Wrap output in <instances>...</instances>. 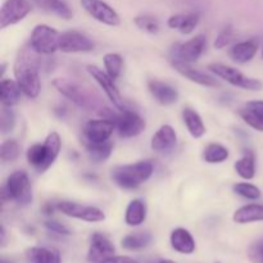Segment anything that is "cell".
Segmentation results:
<instances>
[{
  "instance_id": "4dcf8cb0",
  "label": "cell",
  "mask_w": 263,
  "mask_h": 263,
  "mask_svg": "<svg viewBox=\"0 0 263 263\" xmlns=\"http://www.w3.org/2000/svg\"><path fill=\"white\" fill-rule=\"evenodd\" d=\"M151 241V234L146 233V231H140V233H133L126 235L121 241V246L127 251H140V249L146 248Z\"/></svg>"
},
{
  "instance_id": "83f0119b",
  "label": "cell",
  "mask_w": 263,
  "mask_h": 263,
  "mask_svg": "<svg viewBox=\"0 0 263 263\" xmlns=\"http://www.w3.org/2000/svg\"><path fill=\"white\" fill-rule=\"evenodd\" d=\"M84 145L89 158L95 163H102L107 161L113 151V144L109 140L104 143H91V141L84 140Z\"/></svg>"
},
{
  "instance_id": "d6a6232c",
  "label": "cell",
  "mask_w": 263,
  "mask_h": 263,
  "mask_svg": "<svg viewBox=\"0 0 263 263\" xmlns=\"http://www.w3.org/2000/svg\"><path fill=\"white\" fill-rule=\"evenodd\" d=\"M103 63H104L105 72H107L113 80H117L118 77H120L123 67V59L120 54L107 53L104 55V58H103Z\"/></svg>"
},
{
  "instance_id": "ee69618b",
  "label": "cell",
  "mask_w": 263,
  "mask_h": 263,
  "mask_svg": "<svg viewBox=\"0 0 263 263\" xmlns=\"http://www.w3.org/2000/svg\"><path fill=\"white\" fill-rule=\"evenodd\" d=\"M2 246H5V229L4 226H2Z\"/></svg>"
},
{
  "instance_id": "e0dca14e",
  "label": "cell",
  "mask_w": 263,
  "mask_h": 263,
  "mask_svg": "<svg viewBox=\"0 0 263 263\" xmlns=\"http://www.w3.org/2000/svg\"><path fill=\"white\" fill-rule=\"evenodd\" d=\"M53 86L61 92L63 97L73 102L74 104L79 105L82 108H89L90 107V99L84 90L74 82L69 81L67 79H55L53 81Z\"/></svg>"
},
{
  "instance_id": "e575fe53",
  "label": "cell",
  "mask_w": 263,
  "mask_h": 263,
  "mask_svg": "<svg viewBox=\"0 0 263 263\" xmlns=\"http://www.w3.org/2000/svg\"><path fill=\"white\" fill-rule=\"evenodd\" d=\"M134 22L138 26V28H140L141 31H145V32L151 33V35H156L161 30V26H159L158 20L153 15L149 14H141L138 17L134 18Z\"/></svg>"
},
{
  "instance_id": "d590c367",
  "label": "cell",
  "mask_w": 263,
  "mask_h": 263,
  "mask_svg": "<svg viewBox=\"0 0 263 263\" xmlns=\"http://www.w3.org/2000/svg\"><path fill=\"white\" fill-rule=\"evenodd\" d=\"M233 189L236 194L249 200L259 199L262 194L261 189L258 186H256L253 184H249V182H238V184L234 185Z\"/></svg>"
},
{
  "instance_id": "ac0fdd59",
  "label": "cell",
  "mask_w": 263,
  "mask_h": 263,
  "mask_svg": "<svg viewBox=\"0 0 263 263\" xmlns=\"http://www.w3.org/2000/svg\"><path fill=\"white\" fill-rule=\"evenodd\" d=\"M177 135L172 126L163 125L152 136L151 148L157 153H167L176 146Z\"/></svg>"
},
{
  "instance_id": "52a82bcc",
  "label": "cell",
  "mask_w": 263,
  "mask_h": 263,
  "mask_svg": "<svg viewBox=\"0 0 263 263\" xmlns=\"http://www.w3.org/2000/svg\"><path fill=\"white\" fill-rule=\"evenodd\" d=\"M208 69L217 77L233 85V86L240 87V89L244 90H251V91H259V90L263 89L262 81L246 76L234 67L226 66V64L222 63H211L208 66Z\"/></svg>"
},
{
  "instance_id": "7bdbcfd3",
  "label": "cell",
  "mask_w": 263,
  "mask_h": 263,
  "mask_svg": "<svg viewBox=\"0 0 263 263\" xmlns=\"http://www.w3.org/2000/svg\"><path fill=\"white\" fill-rule=\"evenodd\" d=\"M104 263H138L135 259L130 258V257H125V256H118V257H112L110 259L105 261Z\"/></svg>"
},
{
  "instance_id": "ba28073f",
  "label": "cell",
  "mask_w": 263,
  "mask_h": 263,
  "mask_svg": "<svg viewBox=\"0 0 263 263\" xmlns=\"http://www.w3.org/2000/svg\"><path fill=\"white\" fill-rule=\"evenodd\" d=\"M207 49V39L204 35H197L185 43L175 44L170 50L171 62H185V63H194L202 57Z\"/></svg>"
},
{
  "instance_id": "2e32d148",
  "label": "cell",
  "mask_w": 263,
  "mask_h": 263,
  "mask_svg": "<svg viewBox=\"0 0 263 263\" xmlns=\"http://www.w3.org/2000/svg\"><path fill=\"white\" fill-rule=\"evenodd\" d=\"M172 66H174V68L176 69L180 74L186 77L190 81L200 85V86L213 87V89L221 86V84L215 79V77L211 76L207 72H203L200 71V69L194 68L190 63H185V62H172Z\"/></svg>"
},
{
  "instance_id": "ab89813d",
  "label": "cell",
  "mask_w": 263,
  "mask_h": 263,
  "mask_svg": "<svg viewBox=\"0 0 263 263\" xmlns=\"http://www.w3.org/2000/svg\"><path fill=\"white\" fill-rule=\"evenodd\" d=\"M248 257L251 262L263 263V239L252 244L248 251Z\"/></svg>"
},
{
  "instance_id": "8992f818",
  "label": "cell",
  "mask_w": 263,
  "mask_h": 263,
  "mask_svg": "<svg viewBox=\"0 0 263 263\" xmlns=\"http://www.w3.org/2000/svg\"><path fill=\"white\" fill-rule=\"evenodd\" d=\"M61 33L48 25H37L33 27L30 36V46L40 55H50L59 50Z\"/></svg>"
},
{
  "instance_id": "f6af8a7d",
  "label": "cell",
  "mask_w": 263,
  "mask_h": 263,
  "mask_svg": "<svg viewBox=\"0 0 263 263\" xmlns=\"http://www.w3.org/2000/svg\"><path fill=\"white\" fill-rule=\"evenodd\" d=\"M156 263H176V262L170 261V259H161V261H158V262H156Z\"/></svg>"
},
{
  "instance_id": "603a6c76",
  "label": "cell",
  "mask_w": 263,
  "mask_h": 263,
  "mask_svg": "<svg viewBox=\"0 0 263 263\" xmlns=\"http://www.w3.org/2000/svg\"><path fill=\"white\" fill-rule=\"evenodd\" d=\"M21 94H23L20 85L15 80L4 79L3 77L0 82V100L5 107H13L18 104L21 100Z\"/></svg>"
},
{
  "instance_id": "7402d4cb",
  "label": "cell",
  "mask_w": 263,
  "mask_h": 263,
  "mask_svg": "<svg viewBox=\"0 0 263 263\" xmlns=\"http://www.w3.org/2000/svg\"><path fill=\"white\" fill-rule=\"evenodd\" d=\"M171 247L182 254H192L195 251V240L192 234L184 228L175 229L170 236Z\"/></svg>"
},
{
  "instance_id": "b9f144b4",
  "label": "cell",
  "mask_w": 263,
  "mask_h": 263,
  "mask_svg": "<svg viewBox=\"0 0 263 263\" xmlns=\"http://www.w3.org/2000/svg\"><path fill=\"white\" fill-rule=\"evenodd\" d=\"M246 105L252 108V109H254L256 112H258L263 117V100H252V102L247 103Z\"/></svg>"
},
{
  "instance_id": "4316f807",
  "label": "cell",
  "mask_w": 263,
  "mask_h": 263,
  "mask_svg": "<svg viewBox=\"0 0 263 263\" xmlns=\"http://www.w3.org/2000/svg\"><path fill=\"white\" fill-rule=\"evenodd\" d=\"M182 120H184L185 126H186L187 131L193 138L199 139L205 134V126L203 123L202 117L193 108H184L182 109Z\"/></svg>"
},
{
  "instance_id": "60d3db41",
  "label": "cell",
  "mask_w": 263,
  "mask_h": 263,
  "mask_svg": "<svg viewBox=\"0 0 263 263\" xmlns=\"http://www.w3.org/2000/svg\"><path fill=\"white\" fill-rule=\"evenodd\" d=\"M45 228L51 233L59 234V235H71V230L67 228L64 223H61L59 221L49 220L45 222Z\"/></svg>"
},
{
  "instance_id": "d6986e66",
  "label": "cell",
  "mask_w": 263,
  "mask_h": 263,
  "mask_svg": "<svg viewBox=\"0 0 263 263\" xmlns=\"http://www.w3.org/2000/svg\"><path fill=\"white\" fill-rule=\"evenodd\" d=\"M148 87L154 99L162 105H172L179 100V92L171 85L162 82L159 80H151Z\"/></svg>"
},
{
  "instance_id": "7c38bea8",
  "label": "cell",
  "mask_w": 263,
  "mask_h": 263,
  "mask_svg": "<svg viewBox=\"0 0 263 263\" xmlns=\"http://www.w3.org/2000/svg\"><path fill=\"white\" fill-rule=\"evenodd\" d=\"M80 3L81 7L98 22L112 27L120 26L121 18L118 13L103 0H80Z\"/></svg>"
},
{
  "instance_id": "f35d334b",
  "label": "cell",
  "mask_w": 263,
  "mask_h": 263,
  "mask_svg": "<svg viewBox=\"0 0 263 263\" xmlns=\"http://www.w3.org/2000/svg\"><path fill=\"white\" fill-rule=\"evenodd\" d=\"M234 35V30L230 25L225 26L222 30L218 32L217 37L215 40V48L216 49H223L225 46H228L230 44L231 39H233Z\"/></svg>"
},
{
  "instance_id": "9a60e30c",
  "label": "cell",
  "mask_w": 263,
  "mask_h": 263,
  "mask_svg": "<svg viewBox=\"0 0 263 263\" xmlns=\"http://www.w3.org/2000/svg\"><path fill=\"white\" fill-rule=\"evenodd\" d=\"M115 246L112 241L100 233H94L90 240L89 252H87V262L104 263L112 257H115Z\"/></svg>"
},
{
  "instance_id": "836d02e7",
  "label": "cell",
  "mask_w": 263,
  "mask_h": 263,
  "mask_svg": "<svg viewBox=\"0 0 263 263\" xmlns=\"http://www.w3.org/2000/svg\"><path fill=\"white\" fill-rule=\"evenodd\" d=\"M239 116H240L241 120L247 123L248 126H251L252 128H254L256 131H259V133H263V117L259 115L258 112H256L254 109L249 107L240 108L238 110Z\"/></svg>"
},
{
  "instance_id": "d4e9b609",
  "label": "cell",
  "mask_w": 263,
  "mask_h": 263,
  "mask_svg": "<svg viewBox=\"0 0 263 263\" xmlns=\"http://www.w3.org/2000/svg\"><path fill=\"white\" fill-rule=\"evenodd\" d=\"M32 2L41 10L57 15V17L62 18V20L68 21L73 17L72 10L69 9V7L63 0H32Z\"/></svg>"
},
{
  "instance_id": "9c48e42d",
  "label": "cell",
  "mask_w": 263,
  "mask_h": 263,
  "mask_svg": "<svg viewBox=\"0 0 263 263\" xmlns=\"http://www.w3.org/2000/svg\"><path fill=\"white\" fill-rule=\"evenodd\" d=\"M57 211L68 217L77 218L85 222H102L105 220V213L100 208L92 205H84L80 203L62 200L55 203Z\"/></svg>"
},
{
  "instance_id": "74e56055",
  "label": "cell",
  "mask_w": 263,
  "mask_h": 263,
  "mask_svg": "<svg viewBox=\"0 0 263 263\" xmlns=\"http://www.w3.org/2000/svg\"><path fill=\"white\" fill-rule=\"evenodd\" d=\"M15 126V115L12 110V107H2V115H0V128L3 134L12 133Z\"/></svg>"
},
{
  "instance_id": "f546056e",
  "label": "cell",
  "mask_w": 263,
  "mask_h": 263,
  "mask_svg": "<svg viewBox=\"0 0 263 263\" xmlns=\"http://www.w3.org/2000/svg\"><path fill=\"white\" fill-rule=\"evenodd\" d=\"M236 174L244 180H252L256 176V156L253 152H247L240 159L234 164Z\"/></svg>"
},
{
  "instance_id": "8fae6325",
  "label": "cell",
  "mask_w": 263,
  "mask_h": 263,
  "mask_svg": "<svg viewBox=\"0 0 263 263\" xmlns=\"http://www.w3.org/2000/svg\"><path fill=\"white\" fill-rule=\"evenodd\" d=\"M32 5L28 0H5L0 9V27L17 25L30 14Z\"/></svg>"
},
{
  "instance_id": "484cf974",
  "label": "cell",
  "mask_w": 263,
  "mask_h": 263,
  "mask_svg": "<svg viewBox=\"0 0 263 263\" xmlns=\"http://www.w3.org/2000/svg\"><path fill=\"white\" fill-rule=\"evenodd\" d=\"M26 258L30 263H61L58 251L44 247H32L26 252Z\"/></svg>"
},
{
  "instance_id": "bcb514c9",
  "label": "cell",
  "mask_w": 263,
  "mask_h": 263,
  "mask_svg": "<svg viewBox=\"0 0 263 263\" xmlns=\"http://www.w3.org/2000/svg\"><path fill=\"white\" fill-rule=\"evenodd\" d=\"M262 59H263V46H262Z\"/></svg>"
},
{
  "instance_id": "3957f363",
  "label": "cell",
  "mask_w": 263,
  "mask_h": 263,
  "mask_svg": "<svg viewBox=\"0 0 263 263\" xmlns=\"http://www.w3.org/2000/svg\"><path fill=\"white\" fill-rule=\"evenodd\" d=\"M61 148V136L55 131H51L43 144H33L28 148L26 154L27 162L39 172H45L58 158Z\"/></svg>"
},
{
  "instance_id": "4fadbf2b",
  "label": "cell",
  "mask_w": 263,
  "mask_h": 263,
  "mask_svg": "<svg viewBox=\"0 0 263 263\" xmlns=\"http://www.w3.org/2000/svg\"><path fill=\"white\" fill-rule=\"evenodd\" d=\"M116 131L115 122L109 118H97V120H89L84 125V140L91 141V143H104L109 140L112 134Z\"/></svg>"
},
{
  "instance_id": "44dd1931",
  "label": "cell",
  "mask_w": 263,
  "mask_h": 263,
  "mask_svg": "<svg viewBox=\"0 0 263 263\" xmlns=\"http://www.w3.org/2000/svg\"><path fill=\"white\" fill-rule=\"evenodd\" d=\"M200 21L199 13H186V14L171 15L167 21V25L172 30H177L182 35H190Z\"/></svg>"
},
{
  "instance_id": "7dc6e473",
  "label": "cell",
  "mask_w": 263,
  "mask_h": 263,
  "mask_svg": "<svg viewBox=\"0 0 263 263\" xmlns=\"http://www.w3.org/2000/svg\"><path fill=\"white\" fill-rule=\"evenodd\" d=\"M216 263H220V262H216Z\"/></svg>"
},
{
  "instance_id": "7a4b0ae2",
  "label": "cell",
  "mask_w": 263,
  "mask_h": 263,
  "mask_svg": "<svg viewBox=\"0 0 263 263\" xmlns=\"http://www.w3.org/2000/svg\"><path fill=\"white\" fill-rule=\"evenodd\" d=\"M154 172L151 161H139L131 164H121L112 168L110 177L121 189L133 190L148 181Z\"/></svg>"
},
{
  "instance_id": "1f68e13d",
  "label": "cell",
  "mask_w": 263,
  "mask_h": 263,
  "mask_svg": "<svg viewBox=\"0 0 263 263\" xmlns=\"http://www.w3.org/2000/svg\"><path fill=\"white\" fill-rule=\"evenodd\" d=\"M229 156H230L229 149L217 143L210 144L203 151V159H204V162L211 164L222 163L229 158Z\"/></svg>"
},
{
  "instance_id": "cb8c5ba5",
  "label": "cell",
  "mask_w": 263,
  "mask_h": 263,
  "mask_svg": "<svg viewBox=\"0 0 263 263\" xmlns=\"http://www.w3.org/2000/svg\"><path fill=\"white\" fill-rule=\"evenodd\" d=\"M233 220L234 222L240 223V225L263 221V204L252 203V204L243 205L235 211Z\"/></svg>"
},
{
  "instance_id": "f1b7e54d",
  "label": "cell",
  "mask_w": 263,
  "mask_h": 263,
  "mask_svg": "<svg viewBox=\"0 0 263 263\" xmlns=\"http://www.w3.org/2000/svg\"><path fill=\"white\" fill-rule=\"evenodd\" d=\"M146 218V205L143 200L134 199L128 203L125 213V222L128 226H140Z\"/></svg>"
},
{
  "instance_id": "5b68a950",
  "label": "cell",
  "mask_w": 263,
  "mask_h": 263,
  "mask_svg": "<svg viewBox=\"0 0 263 263\" xmlns=\"http://www.w3.org/2000/svg\"><path fill=\"white\" fill-rule=\"evenodd\" d=\"M102 116L115 122L116 131L123 139L135 138L145 130L146 123L144 118L134 110L127 109V108L120 110L118 113L110 109H105V112L102 113Z\"/></svg>"
},
{
  "instance_id": "5bb4252c",
  "label": "cell",
  "mask_w": 263,
  "mask_h": 263,
  "mask_svg": "<svg viewBox=\"0 0 263 263\" xmlns=\"http://www.w3.org/2000/svg\"><path fill=\"white\" fill-rule=\"evenodd\" d=\"M92 49H94V43L80 31L68 30L61 33L59 50L63 53H87Z\"/></svg>"
},
{
  "instance_id": "8d00e7d4",
  "label": "cell",
  "mask_w": 263,
  "mask_h": 263,
  "mask_svg": "<svg viewBox=\"0 0 263 263\" xmlns=\"http://www.w3.org/2000/svg\"><path fill=\"white\" fill-rule=\"evenodd\" d=\"M20 144L15 140H5L2 144V148H0V158L3 162L8 163V162H13L18 158L20 156Z\"/></svg>"
},
{
  "instance_id": "30bf717a",
  "label": "cell",
  "mask_w": 263,
  "mask_h": 263,
  "mask_svg": "<svg viewBox=\"0 0 263 263\" xmlns=\"http://www.w3.org/2000/svg\"><path fill=\"white\" fill-rule=\"evenodd\" d=\"M87 72H89L90 76L97 81V84L99 85L100 89L104 91V94L107 95L108 99L110 100V103H112L118 110L126 109V104L125 102H123L122 97H121L120 90L116 86L115 80H113L107 72L103 71V69L99 68L98 66H92V64L87 66Z\"/></svg>"
},
{
  "instance_id": "277c9868",
  "label": "cell",
  "mask_w": 263,
  "mask_h": 263,
  "mask_svg": "<svg viewBox=\"0 0 263 263\" xmlns=\"http://www.w3.org/2000/svg\"><path fill=\"white\" fill-rule=\"evenodd\" d=\"M0 198L3 203L13 200L22 207L30 204L32 202V186L27 172L21 170L12 172L2 186Z\"/></svg>"
},
{
  "instance_id": "6da1fadb",
  "label": "cell",
  "mask_w": 263,
  "mask_h": 263,
  "mask_svg": "<svg viewBox=\"0 0 263 263\" xmlns=\"http://www.w3.org/2000/svg\"><path fill=\"white\" fill-rule=\"evenodd\" d=\"M37 55L32 48H23L20 51L17 61L14 64L15 81L20 85L23 94L30 99H36L41 91V81Z\"/></svg>"
},
{
  "instance_id": "ffe728a7",
  "label": "cell",
  "mask_w": 263,
  "mask_h": 263,
  "mask_svg": "<svg viewBox=\"0 0 263 263\" xmlns=\"http://www.w3.org/2000/svg\"><path fill=\"white\" fill-rule=\"evenodd\" d=\"M257 51H258V43L256 40H247L235 44L229 51V55L235 63L246 64L256 57Z\"/></svg>"
}]
</instances>
